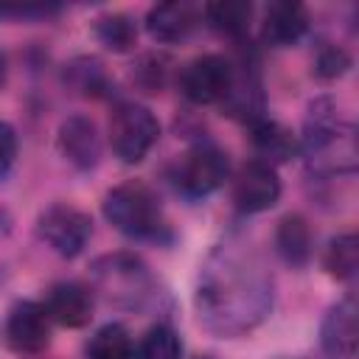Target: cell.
<instances>
[{
	"mask_svg": "<svg viewBox=\"0 0 359 359\" xmlns=\"http://www.w3.org/2000/svg\"><path fill=\"white\" fill-rule=\"evenodd\" d=\"M202 17L208 20V25L224 36L241 39L250 31V20H252V3L247 0H219V3H208L202 8Z\"/></svg>",
	"mask_w": 359,
	"mask_h": 359,
	"instance_id": "cell-18",
	"label": "cell"
},
{
	"mask_svg": "<svg viewBox=\"0 0 359 359\" xmlns=\"http://www.w3.org/2000/svg\"><path fill=\"white\" fill-rule=\"evenodd\" d=\"M320 345L328 359H353L359 345V306L353 294L337 300L320 325Z\"/></svg>",
	"mask_w": 359,
	"mask_h": 359,
	"instance_id": "cell-11",
	"label": "cell"
},
{
	"mask_svg": "<svg viewBox=\"0 0 359 359\" xmlns=\"http://www.w3.org/2000/svg\"><path fill=\"white\" fill-rule=\"evenodd\" d=\"M90 289L115 309H143L154 294V278L135 252H107L90 264Z\"/></svg>",
	"mask_w": 359,
	"mask_h": 359,
	"instance_id": "cell-4",
	"label": "cell"
},
{
	"mask_svg": "<svg viewBox=\"0 0 359 359\" xmlns=\"http://www.w3.org/2000/svg\"><path fill=\"white\" fill-rule=\"evenodd\" d=\"M93 31H95V39L112 53H129L137 45V22L123 11L101 14Z\"/></svg>",
	"mask_w": 359,
	"mask_h": 359,
	"instance_id": "cell-19",
	"label": "cell"
},
{
	"mask_svg": "<svg viewBox=\"0 0 359 359\" xmlns=\"http://www.w3.org/2000/svg\"><path fill=\"white\" fill-rule=\"evenodd\" d=\"M202 359H210V356H202Z\"/></svg>",
	"mask_w": 359,
	"mask_h": 359,
	"instance_id": "cell-28",
	"label": "cell"
},
{
	"mask_svg": "<svg viewBox=\"0 0 359 359\" xmlns=\"http://www.w3.org/2000/svg\"><path fill=\"white\" fill-rule=\"evenodd\" d=\"M309 171L320 177L356 171V129L345 121L331 98H314L303 118V135L297 143Z\"/></svg>",
	"mask_w": 359,
	"mask_h": 359,
	"instance_id": "cell-2",
	"label": "cell"
},
{
	"mask_svg": "<svg viewBox=\"0 0 359 359\" xmlns=\"http://www.w3.org/2000/svg\"><path fill=\"white\" fill-rule=\"evenodd\" d=\"M348 67H351V56L339 45H323L317 50V56H314V76L323 79V81L339 79Z\"/></svg>",
	"mask_w": 359,
	"mask_h": 359,
	"instance_id": "cell-24",
	"label": "cell"
},
{
	"mask_svg": "<svg viewBox=\"0 0 359 359\" xmlns=\"http://www.w3.org/2000/svg\"><path fill=\"white\" fill-rule=\"evenodd\" d=\"M93 289L79 280H59L45 292V311L50 323H59L65 328H81L93 317Z\"/></svg>",
	"mask_w": 359,
	"mask_h": 359,
	"instance_id": "cell-13",
	"label": "cell"
},
{
	"mask_svg": "<svg viewBox=\"0 0 359 359\" xmlns=\"http://www.w3.org/2000/svg\"><path fill=\"white\" fill-rule=\"evenodd\" d=\"M67 76H70V84L84 93V95H93V98H101L109 87L107 81V73L101 67V62L95 59H76L67 65Z\"/></svg>",
	"mask_w": 359,
	"mask_h": 359,
	"instance_id": "cell-23",
	"label": "cell"
},
{
	"mask_svg": "<svg viewBox=\"0 0 359 359\" xmlns=\"http://www.w3.org/2000/svg\"><path fill=\"white\" fill-rule=\"evenodd\" d=\"M3 79H6V59L0 56V84H3Z\"/></svg>",
	"mask_w": 359,
	"mask_h": 359,
	"instance_id": "cell-27",
	"label": "cell"
},
{
	"mask_svg": "<svg viewBox=\"0 0 359 359\" xmlns=\"http://www.w3.org/2000/svg\"><path fill=\"white\" fill-rule=\"evenodd\" d=\"M140 84L149 90V93H157V87L163 84V76H165V67H163V59L157 56H146L140 62Z\"/></svg>",
	"mask_w": 359,
	"mask_h": 359,
	"instance_id": "cell-26",
	"label": "cell"
},
{
	"mask_svg": "<svg viewBox=\"0 0 359 359\" xmlns=\"http://www.w3.org/2000/svg\"><path fill=\"white\" fill-rule=\"evenodd\" d=\"M275 247L292 266H303L311 258V227L300 213H286L275 230Z\"/></svg>",
	"mask_w": 359,
	"mask_h": 359,
	"instance_id": "cell-17",
	"label": "cell"
},
{
	"mask_svg": "<svg viewBox=\"0 0 359 359\" xmlns=\"http://www.w3.org/2000/svg\"><path fill=\"white\" fill-rule=\"evenodd\" d=\"M180 353H182L180 334L165 323L151 325L137 345V359H180Z\"/></svg>",
	"mask_w": 359,
	"mask_h": 359,
	"instance_id": "cell-22",
	"label": "cell"
},
{
	"mask_svg": "<svg viewBox=\"0 0 359 359\" xmlns=\"http://www.w3.org/2000/svg\"><path fill=\"white\" fill-rule=\"evenodd\" d=\"M6 342L17 353H42L50 342V317L42 303L20 300L6 317Z\"/></svg>",
	"mask_w": 359,
	"mask_h": 359,
	"instance_id": "cell-10",
	"label": "cell"
},
{
	"mask_svg": "<svg viewBox=\"0 0 359 359\" xmlns=\"http://www.w3.org/2000/svg\"><path fill=\"white\" fill-rule=\"evenodd\" d=\"M202 11L188 3V0H171V3H157L149 8L146 14V31L154 42L163 45H174L191 36V31L196 28Z\"/></svg>",
	"mask_w": 359,
	"mask_h": 359,
	"instance_id": "cell-14",
	"label": "cell"
},
{
	"mask_svg": "<svg viewBox=\"0 0 359 359\" xmlns=\"http://www.w3.org/2000/svg\"><path fill=\"white\" fill-rule=\"evenodd\" d=\"M59 154L79 171H90L101 160V135L93 118L87 115H70L59 123L56 132Z\"/></svg>",
	"mask_w": 359,
	"mask_h": 359,
	"instance_id": "cell-12",
	"label": "cell"
},
{
	"mask_svg": "<svg viewBox=\"0 0 359 359\" xmlns=\"http://www.w3.org/2000/svg\"><path fill=\"white\" fill-rule=\"evenodd\" d=\"M36 233L56 255L76 258L84 252L93 236V219L76 205L53 202L36 216Z\"/></svg>",
	"mask_w": 359,
	"mask_h": 359,
	"instance_id": "cell-7",
	"label": "cell"
},
{
	"mask_svg": "<svg viewBox=\"0 0 359 359\" xmlns=\"http://www.w3.org/2000/svg\"><path fill=\"white\" fill-rule=\"evenodd\" d=\"M14 160H17V132L11 123L0 121V182L8 177Z\"/></svg>",
	"mask_w": 359,
	"mask_h": 359,
	"instance_id": "cell-25",
	"label": "cell"
},
{
	"mask_svg": "<svg viewBox=\"0 0 359 359\" xmlns=\"http://www.w3.org/2000/svg\"><path fill=\"white\" fill-rule=\"evenodd\" d=\"M323 266L337 280H351L359 266V238L356 233H339L328 241L323 252Z\"/></svg>",
	"mask_w": 359,
	"mask_h": 359,
	"instance_id": "cell-20",
	"label": "cell"
},
{
	"mask_svg": "<svg viewBox=\"0 0 359 359\" xmlns=\"http://www.w3.org/2000/svg\"><path fill=\"white\" fill-rule=\"evenodd\" d=\"M236 81V65L224 59L222 53H202L191 59L180 73V90L182 95L196 104H224Z\"/></svg>",
	"mask_w": 359,
	"mask_h": 359,
	"instance_id": "cell-8",
	"label": "cell"
},
{
	"mask_svg": "<svg viewBox=\"0 0 359 359\" xmlns=\"http://www.w3.org/2000/svg\"><path fill=\"white\" fill-rule=\"evenodd\" d=\"M250 140H252V149H255V160L261 163H286L297 154V137L278 121L272 118H258L250 123Z\"/></svg>",
	"mask_w": 359,
	"mask_h": 359,
	"instance_id": "cell-16",
	"label": "cell"
},
{
	"mask_svg": "<svg viewBox=\"0 0 359 359\" xmlns=\"http://www.w3.org/2000/svg\"><path fill=\"white\" fill-rule=\"evenodd\" d=\"M104 219L123 236L137 241H163L168 238V222L157 191L140 180H126L107 191Z\"/></svg>",
	"mask_w": 359,
	"mask_h": 359,
	"instance_id": "cell-3",
	"label": "cell"
},
{
	"mask_svg": "<svg viewBox=\"0 0 359 359\" xmlns=\"http://www.w3.org/2000/svg\"><path fill=\"white\" fill-rule=\"evenodd\" d=\"M280 199V180L275 165L250 160L233 177V202L241 213H264Z\"/></svg>",
	"mask_w": 359,
	"mask_h": 359,
	"instance_id": "cell-9",
	"label": "cell"
},
{
	"mask_svg": "<svg viewBox=\"0 0 359 359\" xmlns=\"http://www.w3.org/2000/svg\"><path fill=\"white\" fill-rule=\"evenodd\" d=\"M230 177V157L213 140H196L174 165V185L188 199H205Z\"/></svg>",
	"mask_w": 359,
	"mask_h": 359,
	"instance_id": "cell-5",
	"label": "cell"
},
{
	"mask_svg": "<svg viewBox=\"0 0 359 359\" xmlns=\"http://www.w3.org/2000/svg\"><path fill=\"white\" fill-rule=\"evenodd\" d=\"M160 137V121L157 115L137 104V101H121L109 115V146L121 163H140L151 146Z\"/></svg>",
	"mask_w": 359,
	"mask_h": 359,
	"instance_id": "cell-6",
	"label": "cell"
},
{
	"mask_svg": "<svg viewBox=\"0 0 359 359\" xmlns=\"http://www.w3.org/2000/svg\"><path fill=\"white\" fill-rule=\"evenodd\" d=\"M309 31V11L300 3H269L261 20V42L269 48L297 45Z\"/></svg>",
	"mask_w": 359,
	"mask_h": 359,
	"instance_id": "cell-15",
	"label": "cell"
},
{
	"mask_svg": "<svg viewBox=\"0 0 359 359\" xmlns=\"http://www.w3.org/2000/svg\"><path fill=\"white\" fill-rule=\"evenodd\" d=\"M272 289V272L252 244L241 238L216 244L196 278L194 306L202 328L227 339L250 334L269 317Z\"/></svg>",
	"mask_w": 359,
	"mask_h": 359,
	"instance_id": "cell-1",
	"label": "cell"
},
{
	"mask_svg": "<svg viewBox=\"0 0 359 359\" xmlns=\"http://www.w3.org/2000/svg\"><path fill=\"white\" fill-rule=\"evenodd\" d=\"M87 359H135V342L121 323H107L90 337Z\"/></svg>",
	"mask_w": 359,
	"mask_h": 359,
	"instance_id": "cell-21",
	"label": "cell"
}]
</instances>
